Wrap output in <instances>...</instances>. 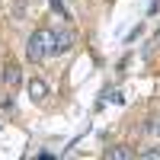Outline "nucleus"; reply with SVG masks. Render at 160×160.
<instances>
[{"label":"nucleus","instance_id":"2","mask_svg":"<svg viewBox=\"0 0 160 160\" xmlns=\"http://www.w3.org/2000/svg\"><path fill=\"white\" fill-rule=\"evenodd\" d=\"M74 45V32L71 29H55L51 32V55H64Z\"/></svg>","mask_w":160,"mask_h":160},{"label":"nucleus","instance_id":"6","mask_svg":"<svg viewBox=\"0 0 160 160\" xmlns=\"http://www.w3.org/2000/svg\"><path fill=\"white\" fill-rule=\"evenodd\" d=\"M48 3H51V10H58V13H61V16H64V19H68V10H64V3H61V0H48Z\"/></svg>","mask_w":160,"mask_h":160},{"label":"nucleus","instance_id":"1","mask_svg":"<svg viewBox=\"0 0 160 160\" xmlns=\"http://www.w3.org/2000/svg\"><path fill=\"white\" fill-rule=\"evenodd\" d=\"M26 55H29L32 61H45L51 55V32L48 29H38L29 35V42H26Z\"/></svg>","mask_w":160,"mask_h":160},{"label":"nucleus","instance_id":"4","mask_svg":"<svg viewBox=\"0 0 160 160\" xmlns=\"http://www.w3.org/2000/svg\"><path fill=\"white\" fill-rule=\"evenodd\" d=\"M106 160H125L128 157V148H109V151H102Z\"/></svg>","mask_w":160,"mask_h":160},{"label":"nucleus","instance_id":"3","mask_svg":"<svg viewBox=\"0 0 160 160\" xmlns=\"http://www.w3.org/2000/svg\"><path fill=\"white\" fill-rule=\"evenodd\" d=\"M29 96H32V102H45V96H48V83L45 80H29Z\"/></svg>","mask_w":160,"mask_h":160},{"label":"nucleus","instance_id":"8","mask_svg":"<svg viewBox=\"0 0 160 160\" xmlns=\"http://www.w3.org/2000/svg\"><path fill=\"white\" fill-rule=\"evenodd\" d=\"M151 128H154V131H157V135H160V122H157V125H154V122H151Z\"/></svg>","mask_w":160,"mask_h":160},{"label":"nucleus","instance_id":"7","mask_svg":"<svg viewBox=\"0 0 160 160\" xmlns=\"http://www.w3.org/2000/svg\"><path fill=\"white\" fill-rule=\"evenodd\" d=\"M141 157H160V151H154V148H148V151H141Z\"/></svg>","mask_w":160,"mask_h":160},{"label":"nucleus","instance_id":"5","mask_svg":"<svg viewBox=\"0 0 160 160\" xmlns=\"http://www.w3.org/2000/svg\"><path fill=\"white\" fill-rule=\"evenodd\" d=\"M19 80H22V74H19V68H16V64H10V68H7V83H10V87H16Z\"/></svg>","mask_w":160,"mask_h":160}]
</instances>
